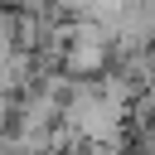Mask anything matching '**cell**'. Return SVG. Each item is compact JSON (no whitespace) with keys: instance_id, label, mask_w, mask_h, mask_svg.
Segmentation results:
<instances>
[{"instance_id":"obj_1","label":"cell","mask_w":155,"mask_h":155,"mask_svg":"<svg viewBox=\"0 0 155 155\" xmlns=\"http://www.w3.org/2000/svg\"><path fill=\"white\" fill-rule=\"evenodd\" d=\"M63 121L82 136V140H102V145H131V107L111 102L97 78H78L73 97L63 102Z\"/></svg>"},{"instance_id":"obj_2","label":"cell","mask_w":155,"mask_h":155,"mask_svg":"<svg viewBox=\"0 0 155 155\" xmlns=\"http://www.w3.org/2000/svg\"><path fill=\"white\" fill-rule=\"evenodd\" d=\"M15 48H19V10L0 5V58H10Z\"/></svg>"},{"instance_id":"obj_3","label":"cell","mask_w":155,"mask_h":155,"mask_svg":"<svg viewBox=\"0 0 155 155\" xmlns=\"http://www.w3.org/2000/svg\"><path fill=\"white\" fill-rule=\"evenodd\" d=\"M121 10H126V0H87L82 15H92V19H102V24H116Z\"/></svg>"},{"instance_id":"obj_4","label":"cell","mask_w":155,"mask_h":155,"mask_svg":"<svg viewBox=\"0 0 155 155\" xmlns=\"http://www.w3.org/2000/svg\"><path fill=\"white\" fill-rule=\"evenodd\" d=\"M131 150H136V155H155V121L131 126Z\"/></svg>"},{"instance_id":"obj_5","label":"cell","mask_w":155,"mask_h":155,"mask_svg":"<svg viewBox=\"0 0 155 155\" xmlns=\"http://www.w3.org/2000/svg\"><path fill=\"white\" fill-rule=\"evenodd\" d=\"M53 10L73 19V15H82V10H87V0H53Z\"/></svg>"}]
</instances>
